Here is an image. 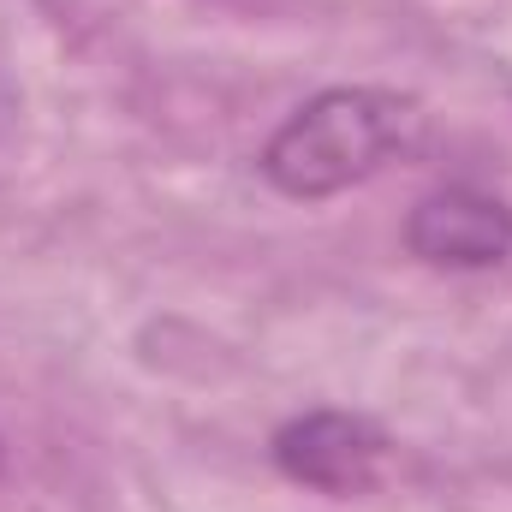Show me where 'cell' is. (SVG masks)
<instances>
[{
  "mask_svg": "<svg viewBox=\"0 0 512 512\" xmlns=\"http://www.w3.org/2000/svg\"><path fill=\"white\" fill-rule=\"evenodd\" d=\"M274 465L298 489H316L334 501L370 495L382 483L387 435L370 417H352V411H304L274 435Z\"/></svg>",
  "mask_w": 512,
  "mask_h": 512,
  "instance_id": "obj_2",
  "label": "cell"
},
{
  "mask_svg": "<svg viewBox=\"0 0 512 512\" xmlns=\"http://www.w3.org/2000/svg\"><path fill=\"white\" fill-rule=\"evenodd\" d=\"M405 245L435 268H495L512 251V209L489 191L447 185L411 209Z\"/></svg>",
  "mask_w": 512,
  "mask_h": 512,
  "instance_id": "obj_3",
  "label": "cell"
},
{
  "mask_svg": "<svg viewBox=\"0 0 512 512\" xmlns=\"http://www.w3.org/2000/svg\"><path fill=\"white\" fill-rule=\"evenodd\" d=\"M423 143V108L399 90H322L262 143V173L286 197H340Z\"/></svg>",
  "mask_w": 512,
  "mask_h": 512,
  "instance_id": "obj_1",
  "label": "cell"
}]
</instances>
